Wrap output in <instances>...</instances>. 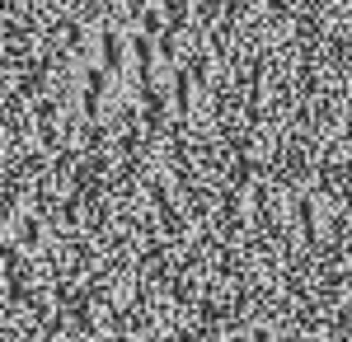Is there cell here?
Instances as JSON below:
<instances>
[{
    "instance_id": "6da1fadb",
    "label": "cell",
    "mask_w": 352,
    "mask_h": 342,
    "mask_svg": "<svg viewBox=\"0 0 352 342\" xmlns=\"http://www.w3.org/2000/svg\"><path fill=\"white\" fill-rule=\"evenodd\" d=\"M0 342H352V0H0Z\"/></svg>"
}]
</instances>
